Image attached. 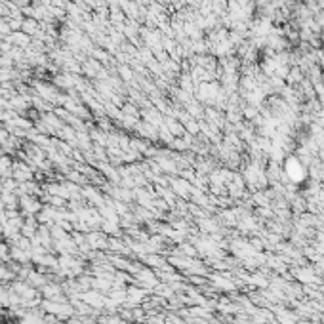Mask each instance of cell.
<instances>
[{"instance_id":"cell-1","label":"cell","mask_w":324,"mask_h":324,"mask_svg":"<svg viewBox=\"0 0 324 324\" xmlns=\"http://www.w3.org/2000/svg\"><path fill=\"white\" fill-rule=\"evenodd\" d=\"M42 307L48 311V315H54L55 319H69V317H73V313H75L71 305L61 303V301H50V299H46V301L42 303Z\"/></svg>"},{"instance_id":"cell-5","label":"cell","mask_w":324,"mask_h":324,"mask_svg":"<svg viewBox=\"0 0 324 324\" xmlns=\"http://www.w3.org/2000/svg\"><path fill=\"white\" fill-rule=\"evenodd\" d=\"M86 243H88V246H92V248H101V246H105V235L94 231V233H90L86 237Z\"/></svg>"},{"instance_id":"cell-6","label":"cell","mask_w":324,"mask_h":324,"mask_svg":"<svg viewBox=\"0 0 324 324\" xmlns=\"http://www.w3.org/2000/svg\"><path fill=\"white\" fill-rule=\"evenodd\" d=\"M21 25H23L21 29H23V32H25V34H34V32L38 31V25H36V21H34L32 17H31V19H25Z\"/></svg>"},{"instance_id":"cell-7","label":"cell","mask_w":324,"mask_h":324,"mask_svg":"<svg viewBox=\"0 0 324 324\" xmlns=\"http://www.w3.org/2000/svg\"><path fill=\"white\" fill-rule=\"evenodd\" d=\"M12 42H16V44H19V46H27L29 44V36L25 32H16V34H12V40H10V44Z\"/></svg>"},{"instance_id":"cell-3","label":"cell","mask_w":324,"mask_h":324,"mask_svg":"<svg viewBox=\"0 0 324 324\" xmlns=\"http://www.w3.org/2000/svg\"><path fill=\"white\" fill-rule=\"evenodd\" d=\"M12 178L17 181V183H25L32 179V170L31 166L25 162H14V172H12Z\"/></svg>"},{"instance_id":"cell-8","label":"cell","mask_w":324,"mask_h":324,"mask_svg":"<svg viewBox=\"0 0 324 324\" xmlns=\"http://www.w3.org/2000/svg\"><path fill=\"white\" fill-rule=\"evenodd\" d=\"M2 237H4V235H2V229H0V239H2Z\"/></svg>"},{"instance_id":"cell-4","label":"cell","mask_w":324,"mask_h":324,"mask_svg":"<svg viewBox=\"0 0 324 324\" xmlns=\"http://www.w3.org/2000/svg\"><path fill=\"white\" fill-rule=\"evenodd\" d=\"M82 299H84V303L86 305H90V307H103V296L101 294H97V292H86V294H82Z\"/></svg>"},{"instance_id":"cell-2","label":"cell","mask_w":324,"mask_h":324,"mask_svg":"<svg viewBox=\"0 0 324 324\" xmlns=\"http://www.w3.org/2000/svg\"><path fill=\"white\" fill-rule=\"evenodd\" d=\"M19 206L23 210V216H34L42 210V202H38L32 194H21L19 196Z\"/></svg>"}]
</instances>
